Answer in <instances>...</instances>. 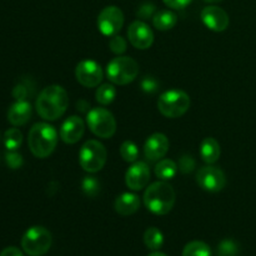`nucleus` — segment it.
I'll list each match as a JSON object with an SVG mask.
<instances>
[{"label": "nucleus", "mask_w": 256, "mask_h": 256, "mask_svg": "<svg viewBox=\"0 0 256 256\" xmlns=\"http://www.w3.org/2000/svg\"><path fill=\"white\" fill-rule=\"evenodd\" d=\"M178 16L175 12L170 10H160L152 16V24L158 30L166 32V30L172 29L176 25Z\"/></svg>", "instance_id": "obj_20"}, {"label": "nucleus", "mask_w": 256, "mask_h": 256, "mask_svg": "<svg viewBox=\"0 0 256 256\" xmlns=\"http://www.w3.org/2000/svg\"><path fill=\"white\" fill-rule=\"evenodd\" d=\"M200 16H202V22H204L208 29L216 32H222L226 30L230 24L228 12L222 8L215 6V5H209V6L204 8Z\"/></svg>", "instance_id": "obj_13"}, {"label": "nucleus", "mask_w": 256, "mask_h": 256, "mask_svg": "<svg viewBox=\"0 0 256 256\" xmlns=\"http://www.w3.org/2000/svg\"><path fill=\"white\" fill-rule=\"evenodd\" d=\"M204 2H222V0H204Z\"/></svg>", "instance_id": "obj_38"}, {"label": "nucleus", "mask_w": 256, "mask_h": 256, "mask_svg": "<svg viewBox=\"0 0 256 256\" xmlns=\"http://www.w3.org/2000/svg\"><path fill=\"white\" fill-rule=\"evenodd\" d=\"M82 189L89 198H95L100 192V182L95 176H85L82 182Z\"/></svg>", "instance_id": "obj_27"}, {"label": "nucleus", "mask_w": 256, "mask_h": 256, "mask_svg": "<svg viewBox=\"0 0 256 256\" xmlns=\"http://www.w3.org/2000/svg\"><path fill=\"white\" fill-rule=\"evenodd\" d=\"M162 2H164L166 6L172 8V9L180 10L186 8L189 4H192V0H162Z\"/></svg>", "instance_id": "obj_33"}, {"label": "nucleus", "mask_w": 256, "mask_h": 256, "mask_svg": "<svg viewBox=\"0 0 256 256\" xmlns=\"http://www.w3.org/2000/svg\"><path fill=\"white\" fill-rule=\"evenodd\" d=\"M109 48L114 54L122 55V52H126V40L120 35H114V36L110 38Z\"/></svg>", "instance_id": "obj_29"}, {"label": "nucleus", "mask_w": 256, "mask_h": 256, "mask_svg": "<svg viewBox=\"0 0 256 256\" xmlns=\"http://www.w3.org/2000/svg\"><path fill=\"white\" fill-rule=\"evenodd\" d=\"M179 170L184 174H188V172H192L195 168V160L192 159V156L190 155H184V156L180 158L179 162Z\"/></svg>", "instance_id": "obj_32"}, {"label": "nucleus", "mask_w": 256, "mask_h": 256, "mask_svg": "<svg viewBox=\"0 0 256 256\" xmlns=\"http://www.w3.org/2000/svg\"><path fill=\"white\" fill-rule=\"evenodd\" d=\"M154 10L155 6L152 4H144L139 10H138V15H139L140 18H142V19H149L152 15V12H154Z\"/></svg>", "instance_id": "obj_34"}, {"label": "nucleus", "mask_w": 256, "mask_h": 256, "mask_svg": "<svg viewBox=\"0 0 256 256\" xmlns=\"http://www.w3.org/2000/svg\"><path fill=\"white\" fill-rule=\"evenodd\" d=\"M144 242L148 249L158 252L164 244V235L158 228H149L144 232Z\"/></svg>", "instance_id": "obj_22"}, {"label": "nucleus", "mask_w": 256, "mask_h": 256, "mask_svg": "<svg viewBox=\"0 0 256 256\" xmlns=\"http://www.w3.org/2000/svg\"><path fill=\"white\" fill-rule=\"evenodd\" d=\"M69 106V95L60 85L44 88L38 96L35 108L40 116L48 122H54L62 118Z\"/></svg>", "instance_id": "obj_1"}, {"label": "nucleus", "mask_w": 256, "mask_h": 256, "mask_svg": "<svg viewBox=\"0 0 256 256\" xmlns=\"http://www.w3.org/2000/svg\"><path fill=\"white\" fill-rule=\"evenodd\" d=\"M169 139L162 132L150 135L144 144V155L149 162L162 160L169 152Z\"/></svg>", "instance_id": "obj_15"}, {"label": "nucleus", "mask_w": 256, "mask_h": 256, "mask_svg": "<svg viewBox=\"0 0 256 256\" xmlns=\"http://www.w3.org/2000/svg\"><path fill=\"white\" fill-rule=\"evenodd\" d=\"M90 132L102 139H110L116 132V120L105 108H92L86 114Z\"/></svg>", "instance_id": "obj_8"}, {"label": "nucleus", "mask_w": 256, "mask_h": 256, "mask_svg": "<svg viewBox=\"0 0 256 256\" xmlns=\"http://www.w3.org/2000/svg\"><path fill=\"white\" fill-rule=\"evenodd\" d=\"M85 132V122L80 116H69L60 128V139L65 144H75L82 138Z\"/></svg>", "instance_id": "obj_16"}, {"label": "nucleus", "mask_w": 256, "mask_h": 256, "mask_svg": "<svg viewBox=\"0 0 256 256\" xmlns=\"http://www.w3.org/2000/svg\"><path fill=\"white\" fill-rule=\"evenodd\" d=\"M52 244V232L44 226H32L22 238V248L29 256H42Z\"/></svg>", "instance_id": "obj_6"}, {"label": "nucleus", "mask_w": 256, "mask_h": 256, "mask_svg": "<svg viewBox=\"0 0 256 256\" xmlns=\"http://www.w3.org/2000/svg\"><path fill=\"white\" fill-rule=\"evenodd\" d=\"M148 256H166L164 254V252H160L159 250H158V252H152V254H149Z\"/></svg>", "instance_id": "obj_37"}, {"label": "nucleus", "mask_w": 256, "mask_h": 256, "mask_svg": "<svg viewBox=\"0 0 256 256\" xmlns=\"http://www.w3.org/2000/svg\"><path fill=\"white\" fill-rule=\"evenodd\" d=\"M182 256H212V250L206 242L195 240L185 245Z\"/></svg>", "instance_id": "obj_23"}, {"label": "nucleus", "mask_w": 256, "mask_h": 256, "mask_svg": "<svg viewBox=\"0 0 256 256\" xmlns=\"http://www.w3.org/2000/svg\"><path fill=\"white\" fill-rule=\"evenodd\" d=\"M120 155L126 162H135L139 156V149L132 140H126L120 146Z\"/></svg>", "instance_id": "obj_26"}, {"label": "nucleus", "mask_w": 256, "mask_h": 256, "mask_svg": "<svg viewBox=\"0 0 256 256\" xmlns=\"http://www.w3.org/2000/svg\"><path fill=\"white\" fill-rule=\"evenodd\" d=\"M115 212L122 216H129L135 214L140 208V199L136 194L132 192H122L115 199Z\"/></svg>", "instance_id": "obj_18"}, {"label": "nucleus", "mask_w": 256, "mask_h": 256, "mask_svg": "<svg viewBox=\"0 0 256 256\" xmlns=\"http://www.w3.org/2000/svg\"><path fill=\"white\" fill-rule=\"evenodd\" d=\"M178 169L179 168H178L176 162H172V159H162L159 160V162L155 166V175L160 180L166 182V180L174 179L178 172Z\"/></svg>", "instance_id": "obj_21"}, {"label": "nucleus", "mask_w": 256, "mask_h": 256, "mask_svg": "<svg viewBox=\"0 0 256 256\" xmlns=\"http://www.w3.org/2000/svg\"><path fill=\"white\" fill-rule=\"evenodd\" d=\"M106 159V149L98 140H88L79 152L80 166L90 174L100 172L104 168Z\"/></svg>", "instance_id": "obj_7"}, {"label": "nucleus", "mask_w": 256, "mask_h": 256, "mask_svg": "<svg viewBox=\"0 0 256 256\" xmlns=\"http://www.w3.org/2000/svg\"><path fill=\"white\" fill-rule=\"evenodd\" d=\"M196 182L205 192H222L226 185V176L222 169L208 165L198 172Z\"/></svg>", "instance_id": "obj_10"}, {"label": "nucleus", "mask_w": 256, "mask_h": 256, "mask_svg": "<svg viewBox=\"0 0 256 256\" xmlns=\"http://www.w3.org/2000/svg\"><path fill=\"white\" fill-rule=\"evenodd\" d=\"M139 74V65L132 58L122 56L110 60L106 65V76L112 84L128 85L134 82Z\"/></svg>", "instance_id": "obj_4"}, {"label": "nucleus", "mask_w": 256, "mask_h": 256, "mask_svg": "<svg viewBox=\"0 0 256 256\" xmlns=\"http://www.w3.org/2000/svg\"><path fill=\"white\" fill-rule=\"evenodd\" d=\"M5 162H6V165L10 168V169H19V168L22 166V156L16 152H8L6 155H5Z\"/></svg>", "instance_id": "obj_30"}, {"label": "nucleus", "mask_w": 256, "mask_h": 256, "mask_svg": "<svg viewBox=\"0 0 256 256\" xmlns=\"http://www.w3.org/2000/svg\"><path fill=\"white\" fill-rule=\"evenodd\" d=\"M0 256H24V254H22L18 248L9 246L5 248V249L0 252Z\"/></svg>", "instance_id": "obj_36"}, {"label": "nucleus", "mask_w": 256, "mask_h": 256, "mask_svg": "<svg viewBox=\"0 0 256 256\" xmlns=\"http://www.w3.org/2000/svg\"><path fill=\"white\" fill-rule=\"evenodd\" d=\"M28 144L35 158L45 159L52 155L56 148L58 132L52 125L46 122H36L30 129Z\"/></svg>", "instance_id": "obj_3"}, {"label": "nucleus", "mask_w": 256, "mask_h": 256, "mask_svg": "<svg viewBox=\"0 0 256 256\" xmlns=\"http://www.w3.org/2000/svg\"><path fill=\"white\" fill-rule=\"evenodd\" d=\"M222 150H220V145L214 138H205L200 144V156H202V162L206 164H214L219 160Z\"/></svg>", "instance_id": "obj_19"}, {"label": "nucleus", "mask_w": 256, "mask_h": 256, "mask_svg": "<svg viewBox=\"0 0 256 256\" xmlns=\"http://www.w3.org/2000/svg\"><path fill=\"white\" fill-rule=\"evenodd\" d=\"M150 182V169L146 162H135L126 170L125 174V184L130 190L139 192L146 188Z\"/></svg>", "instance_id": "obj_14"}, {"label": "nucleus", "mask_w": 256, "mask_h": 256, "mask_svg": "<svg viewBox=\"0 0 256 256\" xmlns=\"http://www.w3.org/2000/svg\"><path fill=\"white\" fill-rule=\"evenodd\" d=\"M218 256H236L239 252V246L232 239H225L218 246Z\"/></svg>", "instance_id": "obj_28"}, {"label": "nucleus", "mask_w": 256, "mask_h": 256, "mask_svg": "<svg viewBox=\"0 0 256 256\" xmlns=\"http://www.w3.org/2000/svg\"><path fill=\"white\" fill-rule=\"evenodd\" d=\"M22 142V134L16 128L6 130L4 134V145L9 152H16Z\"/></svg>", "instance_id": "obj_25"}, {"label": "nucleus", "mask_w": 256, "mask_h": 256, "mask_svg": "<svg viewBox=\"0 0 256 256\" xmlns=\"http://www.w3.org/2000/svg\"><path fill=\"white\" fill-rule=\"evenodd\" d=\"M128 38L130 44L139 50H146L154 42V32L146 22L135 20L128 29Z\"/></svg>", "instance_id": "obj_12"}, {"label": "nucleus", "mask_w": 256, "mask_h": 256, "mask_svg": "<svg viewBox=\"0 0 256 256\" xmlns=\"http://www.w3.org/2000/svg\"><path fill=\"white\" fill-rule=\"evenodd\" d=\"M124 25V14L122 9L110 5L104 8L98 16V29L105 36H114L122 30Z\"/></svg>", "instance_id": "obj_9"}, {"label": "nucleus", "mask_w": 256, "mask_h": 256, "mask_svg": "<svg viewBox=\"0 0 256 256\" xmlns=\"http://www.w3.org/2000/svg\"><path fill=\"white\" fill-rule=\"evenodd\" d=\"M190 108V96L180 89L162 92L158 100V109L165 118L176 119L182 116Z\"/></svg>", "instance_id": "obj_5"}, {"label": "nucleus", "mask_w": 256, "mask_h": 256, "mask_svg": "<svg viewBox=\"0 0 256 256\" xmlns=\"http://www.w3.org/2000/svg\"><path fill=\"white\" fill-rule=\"evenodd\" d=\"M142 85V92H148V94H154L158 89H159V82L156 79H154L152 76H145L144 79L140 82Z\"/></svg>", "instance_id": "obj_31"}, {"label": "nucleus", "mask_w": 256, "mask_h": 256, "mask_svg": "<svg viewBox=\"0 0 256 256\" xmlns=\"http://www.w3.org/2000/svg\"><path fill=\"white\" fill-rule=\"evenodd\" d=\"M175 192L170 184L162 182H152L144 192V204L155 215H166L175 205Z\"/></svg>", "instance_id": "obj_2"}, {"label": "nucleus", "mask_w": 256, "mask_h": 256, "mask_svg": "<svg viewBox=\"0 0 256 256\" xmlns=\"http://www.w3.org/2000/svg\"><path fill=\"white\" fill-rule=\"evenodd\" d=\"M28 94V90L24 85H16L12 90V96L15 98L16 100H25Z\"/></svg>", "instance_id": "obj_35"}, {"label": "nucleus", "mask_w": 256, "mask_h": 256, "mask_svg": "<svg viewBox=\"0 0 256 256\" xmlns=\"http://www.w3.org/2000/svg\"><path fill=\"white\" fill-rule=\"evenodd\" d=\"M32 105L26 100H18L16 102L9 108L8 120L12 126H22L25 125L32 118Z\"/></svg>", "instance_id": "obj_17"}, {"label": "nucleus", "mask_w": 256, "mask_h": 256, "mask_svg": "<svg viewBox=\"0 0 256 256\" xmlns=\"http://www.w3.org/2000/svg\"><path fill=\"white\" fill-rule=\"evenodd\" d=\"M96 102L102 105H109L116 98V89L112 84H102L95 92Z\"/></svg>", "instance_id": "obj_24"}, {"label": "nucleus", "mask_w": 256, "mask_h": 256, "mask_svg": "<svg viewBox=\"0 0 256 256\" xmlns=\"http://www.w3.org/2000/svg\"><path fill=\"white\" fill-rule=\"evenodd\" d=\"M104 72L99 62L94 60H82L76 65L75 69V78L78 82L85 88L99 86L102 82Z\"/></svg>", "instance_id": "obj_11"}]
</instances>
